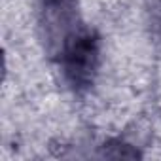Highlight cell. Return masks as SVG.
<instances>
[{"label":"cell","mask_w":161,"mask_h":161,"mask_svg":"<svg viewBox=\"0 0 161 161\" xmlns=\"http://www.w3.org/2000/svg\"><path fill=\"white\" fill-rule=\"evenodd\" d=\"M82 27L76 0H42L40 4V29L46 49L59 55L66 40Z\"/></svg>","instance_id":"obj_2"},{"label":"cell","mask_w":161,"mask_h":161,"mask_svg":"<svg viewBox=\"0 0 161 161\" xmlns=\"http://www.w3.org/2000/svg\"><path fill=\"white\" fill-rule=\"evenodd\" d=\"M103 157H138L140 153L136 150H133L131 146L119 142V140H112L108 144H104L103 148Z\"/></svg>","instance_id":"obj_3"},{"label":"cell","mask_w":161,"mask_h":161,"mask_svg":"<svg viewBox=\"0 0 161 161\" xmlns=\"http://www.w3.org/2000/svg\"><path fill=\"white\" fill-rule=\"evenodd\" d=\"M155 25H157V31H159V34H161V4H159V8H157V15H155Z\"/></svg>","instance_id":"obj_4"},{"label":"cell","mask_w":161,"mask_h":161,"mask_svg":"<svg viewBox=\"0 0 161 161\" xmlns=\"http://www.w3.org/2000/svg\"><path fill=\"white\" fill-rule=\"evenodd\" d=\"M59 63L66 84L76 91H87L99 70L101 63V40L93 29L80 27L63 46Z\"/></svg>","instance_id":"obj_1"}]
</instances>
